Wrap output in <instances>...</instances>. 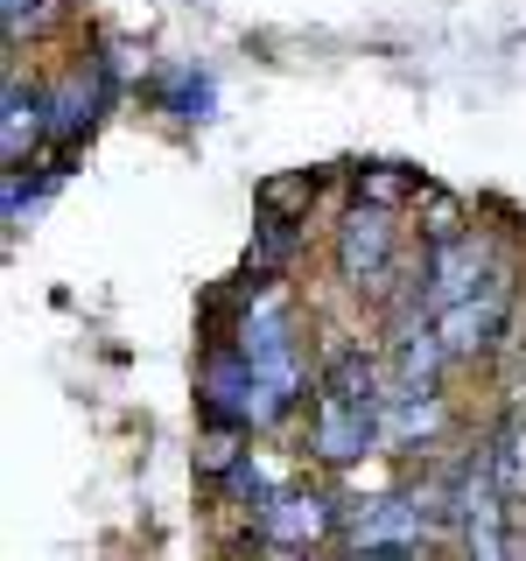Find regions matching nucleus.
Wrapping results in <instances>:
<instances>
[{
	"label": "nucleus",
	"mask_w": 526,
	"mask_h": 561,
	"mask_svg": "<svg viewBox=\"0 0 526 561\" xmlns=\"http://www.w3.org/2000/svg\"><path fill=\"white\" fill-rule=\"evenodd\" d=\"M386 393L393 379L365 344H330L309 386V456L323 470H358L386 449Z\"/></svg>",
	"instance_id": "obj_1"
},
{
	"label": "nucleus",
	"mask_w": 526,
	"mask_h": 561,
	"mask_svg": "<svg viewBox=\"0 0 526 561\" xmlns=\"http://www.w3.org/2000/svg\"><path fill=\"white\" fill-rule=\"evenodd\" d=\"M330 260H338V280L365 302H393L400 295V204H373L358 197L330 232Z\"/></svg>",
	"instance_id": "obj_2"
},
{
	"label": "nucleus",
	"mask_w": 526,
	"mask_h": 561,
	"mask_svg": "<svg viewBox=\"0 0 526 561\" xmlns=\"http://www.w3.org/2000/svg\"><path fill=\"white\" fill-rule=\"evenodd\" d=\"M435 330H443L449 358L470 365V358H499L505 337L519 330V260L499 253L484 267V280L464 295V302H449L443 316H435Z\"/></svg>",
	"instance_id": "obj_3"
},
{
	"label": "nucleus",
	"mask_w": 526,
	"mask_h": 561,
	"mask_svg": "<svg viewBox=\"0 0 526 561\" xmlns=\"http://www.w3.org/2000/svg\"><path fill=\"white\" fill-rule=\"evenodd\" d=\"M435 513L421 505V491H386V499L344 513V548L351 554H386V561H414L435 548Z\"/></svg>",
	"instance_id": "obj_4"
},
{
	"label": "nucleus",
	"mask_w": 526,
	"mask_h": 561,
	"mask_svg": "<svg viewBox=\"0 0 526 561\" xmlns=\"http://www.w3.org/2000/svg\"><path fill=\"white\" fill-rule=\"evenodd\" d=\"M338 526H344V513L330 505L323 484H281L274 499L253 513V540H260V548L295 554V548H316V540H330Z\"/></svg>",
	"instance_id": "obj_5"
},
{
	"label": "nucleus",
	"mask_w": 526,
	"mask_h": 561,
	"mask_svg": "<svg viewBox=\"0 0 526 561\" xmlns=\"http://www.w3.org/2000/svg\"><path fill=\"white\" fill-rule=\"evenodd\" d=\"M105 105H113V64L84 57V64H70V78L49 92V127H57L64 148H78V140L105 119Z\"/></svg>",
	"instance_id": "obj_6"
},
{
	"label": "nucleus",
	"mask_w": 526,
	"mask_h": 561,
	"mask_svg": "<svg viewBox=\"0 0 526 561\" xmlns=\"http://www.w3.org/2000/svg\"><path fill=\"white\" fill-rule=\"evenodd\" d=\"M49 140H57V127H49V92L28 84L22 70H8V119H0V154H8V169H28Z\"/></svg>",
	"instance_id": "obj_7"
},
{
	"label": "nucleus",
	"mask_w": 526,
	"mask_h": 561,
	"mask_svg": "<svg viewBox=\"0 0 526 561\" xmlns=\"http://www.w3.org/2000/svg\"><path fill=\"white\" fill-rule=\"evenodd\" d=\"M443 393L435 386H414V379H393L386 393V449H414V443H435L443 435Z\"/></svg>",
	"instance_id": "obj_8"
},
{
	"label": "nucleus",
	"mask_w": 526,
	"mask_h": 561,
	"mask_svg": "<svg viewBox=\"0 0 526 561\" xmlns=\"http://www.w3.org/2000/svg\"><path fill=\"white\" fill-rule=\"evenodd\" d=\"M302 232H309V218L253 204V245H245V274H281L295 253H302Z\"/></svg>",
	"instance_id": "obj_9"
},
{
	"label": "nucleus",
	"mask_w": 526,
	"mask_h": 561,
	"mask_svg": "<svg viewBox=\"0 0 526 561\" xmlns=\"http://www.w3.org/2000/svg\"><path fill=\"white\" fill-rule=\"evenodd\" d=\"M484 443H491V463H499L505 499L526 505V400H513V408L491 421V428H484Z\"/></svg>",
	"instance_id": "obj_10"
},
{
	"label": "nucleus",
	"mask_w": 526,
	"mask_h": 561,
	"mask_svg": "<svg viewBox=\"0 0 526 561\" xmlns=\"http://www.w3.org/2000/svg\"><path fill=\"white\" fill-rule=\"evenodd\" d=\"M169 119H210V105H218V84H210V70H175V78L155 92Z\"/></svg>",
	"instance_id": "obj_11"
},
{
	"label": "nucleus",
	"mask_w": 526,
	"mask_h": 561,
	"mask_svg": "<svg viewBox=\"0 0 526 561\" xmlns=\"http://www.w3.org/2000/svg\"><path fill=\"white\" fill-rule=\"evenodd\" d=\"M414 225H421V245H443V239H456V232H470V218H464V204L456 197H443V190H428L421 183V197H414Z\"/></svg>",
	"instance_id": "obj_12"
},
{
	"label": "nucleus",
	"mask_w": 526,
	"mask_h": 561,
	"mask_svg": "<svg viewBox=\"0 0 526 561\" xmlns=\"http://www.w3.org/2000/svg\"><path fill=\"white\" fill-rule=\"evenodd\" d=\"M358 197H373V204H414L421 197V175L400 169V162H373V169H358Z\"/></svg>",
	"instance_id": "obj_13"
},
{
	"label": "nucleus",
	"mask_w": 526,
	"mask_h": 561,
	"mask_svg": "<svg viewBox=\"0 0 526 561\" xmlns=\"http://www.w3.org/2000/svg\"><path fill=\"white\" fill-rule=\"evenodd\" d=\"M64 14V0H0V28H8V43L22 49V43H35L49 22Z\"/></svg>",
	"instance_id": "obj_14"
},
{
	"label": "nucleus",
	"mask_w": 526,
	"mask_h": 561,
	"mask_svg": "<svg viewBox=\"0 0 526 561\" xmlns=\"http://www.w3.org/2000/svg\"><path fill=\"white\" fill-rule=\"evenodd\" d=\"M323 197V175H309V169H295V175H274L267 190H260V204L267 210H295V218H309V204Z\"/></svg>",
	"instance_id": "obj_15"
}]
</instances>
